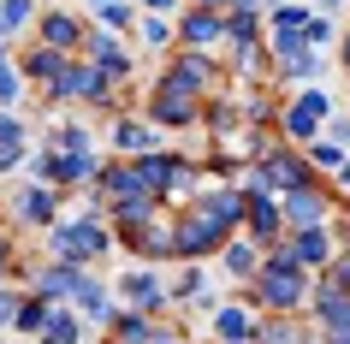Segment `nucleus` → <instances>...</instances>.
I'll use <instances>...</instances> for the list:
<instances>
[{
  "label": "nucleus",
  "mask_w": 350,
  "mask_h": 344,
  "mask_svg": "<svg viewBox=\"0 0 350 344\" xmlns=\"http://www.w3.org/2000/svg\"><path fill=\"white\" fill-rule=\"evenodd\" d=\"M24 12H30V0H6V12H0V24H6V30H18V24H24Z\"/></svg>",
  "instance_id": "26"
},
{
  "label": "nucleus",
  "mask_w": 350,
  "mask_h": 344,
  "mask_svg": "<svg viewBox=\"0 0 350 344\" xmlns=\"http://www.w3.org/2000/svg\"><path fill=\"white\" fill-rule=\"evenodd\" d=\"M12 214H18L24 226H54V196H48V190H18Z\"/></svg>",
  "instance_id": "11"
},
{
  "label": "nucleus",
  "mask_w": 350,
  "mask_h": 344,
  "mask_svg": "<svg viewBox=\"0 0 350 344\" xmlns=\"http://www.w3.org/2000/svg\"><path fill=\"white\" fill-rule=\"evenodd\" d=\"M256 297H261L267 308H279V315H297V308L309 303V267H303L291 250L267 255L261 273H256Z\"/></svg>",
  "instance_id": "1"
},
{
  "label": "nucleus",
  "mask_w": 350,
  "mask_h": 344,
  "mask_svg": "<svg viewBox=\"0 0 350 344\" xmlns=\"http://www.w3.org/2000/svg\"><path fill=\"white\" fill-rule=\"evenodd\" d=\"M327 119H332V101L321 90H303L291 107H285V137H291V143H314V131L327 125Z\"/></svg>",
  "instance_id": "4"
},
{
  "label": "nucleus",
  "mask_w": 350,
  "mask_h": 344,
  "mask_svg": "<svg viewBox=\"0 0 350 344\" xmlns=\"http://www.w3.org/2000/svg\"><path fill=\"white\" fill-rule=\"evenodd\" d=\"M226 36L232 42H256V12H232V18H226Z\"/></svg>",
  "instance_id": "22"
},
{
  "label": "nucleus",
  "mask_w": 350,
  "mask_h": 344,
  "mask_svg": "<svg viewBox=\"0 0 350 344\" xmlns=\"http://www.w3.org/2000/svg\"><path fill=\"white\" fill-rule=\"evenodd\" d=\"M143 36L154 42V48H161V42H166V18H148V24H143Z\"/></svg>",
  "instance_id": "29"
},
{
  "label": "nucleus",
  "mask_w": 350,
  "mask_h": 344,
  "mask_svg": "<svg viewBox=\"0 0 350 344\" xmlns=\"http://www.w3.org/2000/svg\"><path fill=\"white\" fill-rule=\"evenodd\" d=\"M327 285L350 291V250H338V255H332V267H327Z\"/></svg>",
  "instance_id": "23"
},
{
  "label": "nucleus",
  "mask_w": 350,
  "mask_h": 344,
  "mask_svg": "<svg viewBox=\"0 0 350 344\" xmlns=\"http://www.w3.org/2000/svg\"><path fill=\"white\" fill-rule=\"evenodd\" d=\"M327 339H332V344H350V332H327Z\"/></svg>",
  "instance_id": "30"
},
{
  "label": "nucleus",
  "mask_w": 350,
  "mask_h": 344,
  "mask_svg": "<svg viewBox=\"0 0 350 344\" xmlns=\"http://www.w3.org/2000/svg\"><path fill=\"white\" fill-rule=\"evenodd\" d=\"M220 30H226V18H214L208 6L185 18V42H196V48H208V42H220Z\"/></svg>",
  "instance_id": "15"
},
{
  "label": "nucleus",
  "mask_w": 350,
  "mask_h": 344,
  "mask_svg": "<svg viewBox=\"0 0 350 344\" xmlns=\"http://www.w3.org/2000/svg\"><path fill=\"white\" fill-rule=\"evenodd\" d=\"M327 42H332V24H327V18H309V48H314V54H321Z\"/></svg>",
  "instance_id": "25"
},
{
  "label": "nucleus",
  "mask_w": 350,
  "mask_h": 344,
  "mask_svg": "<svg viewBox=\"0 0 350 344\" xmlns=\"http://www.w3.org/2000/svg\"><path fill=\"white\" fill-rule=\"evenodd\" d=\"M72 303L83 308V315H90V321H119V315H113V303H107V291L95 285V279H77V291H72Z\"/></svg>",
  "instance_id": "12"
},
{
  "label": "nucleus",
  "mask_w": 350,
  "mask_h": 344,
  "mask_svg": "<svg viewBox=\"0 0 350 344\" xmlns=\"http://www.w3.org/2000/svg\"><path fill=\"white\" fill-rule=\"evenodd\" d=\"M101 24H107V30H125V24H131V6H113V0H107V6H101Z\"/></svg>",
  "instance_id": "24"
},
{
  "label": "nucleus",
  "mask_w": 350,
  "mask_h": 344,
  "mask_svg": "<svg viewBox=\"0 0 350 344\" xmlns=\"http://www.w3.org/2000/svg\"><path fill=\"white\" fill-rule=\"evenodd\" d=\"M18 303H24V297H12V291H0V326H6V321H18Z\"/></svg>",
  "instance_id": "28"
},
{
  "label": "nucleus",
  "mask_w": 350,
  "mask_h": 344,
  "mask_svg": "<svg viewBox=\"0 0 350 344\" xmlns=\"http://www.w3.org/2000/svg\"><path fill=\"white\" fill-rule=\"evenodd\" d=\"M0 72H6V54H0Z\"/></svg>",
  "instance_id": "35"
},
{
  "label": "nucleus",
  "mask_w": 350,
  "mask_h": 344,
  "mask_svg": "<svg viewBox=\"0 0 350 344\" xmlns=\"http://www.w3.org/2000/svg\"><path fill=\"white\" fill-rule=\"evenodd\" d=\"M113 143H119V148H148V143H154V131H148V125H131V119H119V125H113Z\"/></svg>",
  "instance_id": "21"
},
{
  "label": "nucleus",
  "mask_w": 350,
  "mask_h": 344,
  "mask_svg": "<svg viewBox=\"0 0 350 344\" xmlns=\"http://www.w3.org/2000/svg\"><path fill=\"white\" fill-rule=\"evenodd\" d=\"M345 161H350V148H345V143H332V137H314V143H309V166L332 172V178L345 172Z\"/></svg>",
  "instance_id": "14"
},
{
  "label": "nucleus",
  "mask_w": 350,
  "mask_h": 344,
  "mask_svg": "<svg viewBox=\"0 0 350 344\" xmlns=\"http://www.w3.org/2000/svg\"><path fill=\"white\" fill-rule=\"evenodd\" d=\"M0 273H6V237H0Z\"/></svg>",
  "instance_id": "31"
},
{
  "label": "nucleus",
  "mask_w": 350,
  "mask_h": 344,
  "mask_svg": "<svg viewBox=\"0 0 350 344\" xmlns=\"http://www.w3.org/2000/svg\"><path fill=\"white\" fill-rule=\"evenodd\" d=\"M256 190H273V196H291V190H309V178H314V166L303 161V155H291V148H267L256 161Z\"/></svg>",
  "instance_id": "2"
},
{
  "label": "nucleus",
  "mask_w": 350,
  "mask_h": 344,
  "mask_svg": "<svg viewBox=\"0 0 350 344\" xmlns=\"http://www.w3.org/2000/svg\"><path fill=\"white\" fill-rule=\"evenodd\" d=\"M214 332H220L226 344H250L261 332L256 321H250V315H243V308H220V315H214Z\"/></svg>",
  "instance_id": "13"
},
{
  "label": "nucleus",
  "mask_w": 350,
  "mask_h": 344,
  "mask_svg": "<svg viewBox=\"0 0 350 344\" xmlns=\"http://www.w3.org/2000/svg\"><path fill=\"white\" fill-rule=\"evenodd\" d=\"M119 291H125L143 315H161V308H166V285L154 279V273H125V285H119Z\"/></svg>",
  "instance_id": "10"
},
{
  "label": "nucleus",
  "mask_w": 350,
  "mask_h": 344,
  "mask_svg": "<svg viewBox=\"0 0 350 344\" xmlns=\"http://www.w3.org/2000/svg\"><path fill=\"white\" fill-rule=\"evenodd\" d=\"M345 72H350V36H345Z\"/></svg>",
  "instance_id": "32"
},
{
  "label": "nucleus",
  "mask_w": 350,
  "mask_h": 344,
  "mask_svg": "<svg viewBox=\"0 0 350 344\" xmlns=\"http://www.w3.org/2000/svg\"><path fill=\"white\" fill-rule=\"evenodd\" d=\"M243 220H250V232H256V237H279V202H273V190H250V196H243Z\"/></svg>",
  "instance_id": "9"
},
{
  "label": "nucleus",
  "mask_w": 350,
  "mask_h": 344,
  "mask_svg": "<svg viewBox=\"0 0 350 344\" xmlns=\"http://www.w3.org/2000/svg\"><path fill=\"white\" fill-rule=\"evenodd\" d=\"M291 255L303 261V267H332V232L327 226H297V237H291Z\"/></svg>",
  "instance_id": "6"
},
{
  "label": "nucleus",
  "mask_w": 350,
  "mask_h": 344,
  "mask_svg": "<svg viewBox=\"0 0 350 344\" xmlns=\"http://www.w3.org/2000/svg\"><path fill=\"white\" fill-rule=\"evenodd\" d=\"M48 321H54V308H48V297H30V303H18V332H48Z\"/></svg>",
  "instance_id": "16"
},
{
  "label": "nucleus",
  "mask_w": 350,
  "mask_h": 344,
  "mask_svg": "<svg viewBox=\"0 0 350 344\" xmlns=\"http://www.w3.org/2000/svg\"><path fill=\"white\" fill-rule=\"evenodd\" d=\"M256 339L261 344H303V326H297V321H261Z\"/></svg>",
  "instance_id": "20"
},
{
  "label": "nucleus",
  "mask_w": 350,
  "mask_h": 344,
  "mask_svg": "<svg viewBox=\"0 0 350 344\" xmlns=\"http://www.w3.org/2000/svg\"><path fill=\"white\" fill-rule=\"evenodd\" d=\"M208 6H214V0H208Z\"/></svg>",
  "instance_id": "36"
},
{
  "label": "nucleus",
  "mask_w": 350,
  "mask_h": 344,
  "mask_svg": "<svg viewBox=\"0 0 350 344\" xmlns=\"http://www.w3.org/2000/svg\"><path fill=\"white\" fill-rule=\"evenodd\" d=\"M148 6H172V0H148Z\"/></svg>",
  "instance_id": "34"
},
{
  "label": "nucleus",
  "mask_w": 350,
  "mask_h": 344,
  "mask_svg": "<svg viewBox=\"0 0 350 344\" xmlns=\"http://www.w3.org/2000/svg\"><path fill=\"white\" fill-rule=\"evenodd\" d=\"M314 321H321V332H350V291H338V285H327V279H321Z\"/></svg>",
  "instance_id": "7"
},
{
  "label": "nucleus",
  "mask_w": 350,
  "mask_h": 344,
  "mask_svg": "<svg viewBox=\"0 0 350 344\" xmlns=\"http://www.w3.org/2000/svg\"><path fill=\"white\" fill-rule=\"evenodd\" d=\"M77 332H83V326H77L72 308H54V321H48V332H42V339H48V344H77Z\"/></svg>",
  "instance_id": "18"
},
{
  "label": "nucleus",
  "mask_w": 350,
  "mask_h": 344,
  "mask_svg": "<svg viewBox=\"0 0 350 344\" xmlns=\"http://www.w3.org/2000/svg\"><path fill=\"white\" fill-rule=\"evenodd\" d=\"M154 125H190V119H196V101H190V90H178V83H172V77H166L161 90H154Z\"/></svg>",
  "instance_id": "5"
},
{
  "label": "nucleus",
  "mask_w": 350,
  "mask_h": 344,
  "mask_svg": "<svg viewBox=\"0 0 350 344\" xmlns=\"http://www.w3.org/2000/svg\"><path fill=\"white\" fill-rule=\"evenodd\" d=\"M226 273H238V279L261 273V261H256V243H232V250H226Z\"/></svg>",
  "instance_id": "19"
},
{
  "label": "nucleus",
  "mask_w": 350,
  "mask_h": 344,
  "mask_svg": "<svg viewBox=\"0 0 350 344\" xmlns=\"http://www.w3.org/2000/svg\"><path fill=\"white\" fill-rule=\"evenodd\" d=\"M42 36H48V48H72V42H77V18L48 12V18H42Z\"/></svg>",
  "instance_id": "17"
},
{
  "label": "nucleus",
  "mask_w": 350,
  "mask_h": 344,
  "mask_svg": "<svg viewBox=\"0 0 350 344\" xmlns=\"http://www.w3.org/2000/svg\"><path fill=\"white\" fill-rule=\"evenodd\" d=\"M338 178H345V184H350V161H345V172H338Z\"/></svg>",
  "instance_id": "33"
},
{
  "label": "nucleus",
  "mask_w": 350,
  "mask_h": 344,
  "mask_svg": "<svg viewBox=\"0 0 350 344\" xmlns=\"http://www.w3.org/2000/svg\"><path fill=\"white\" fill-rule=\"evenodd\" d=\"M285 214L297 220V226H327V214H332V202H327V190H291L285 196Z\"/></svg>",
  "instance_id": "8"
},
{
  "label": "nucleus",
  "mask_w": 350,
  "mask_h": 344,
  "mask_svg": "<svg viewBox=\"0 0 350 344\" xmlns=\"http://www.w3.org/2000/svg\"><path fill=\"white\" fill-rule=\"evenodd\" d=\"M18 83H24V72H0V107H6V101L18 95Z\"/></svg>",
  "instance_id": "27"
},
{
  "label": "nucleus",
  "mask_w": 350,
  "mask_h": 344,
  "mask_svg": "<svg viewBox=\"0 0 350 344\" xmlns=\"http://www.w3.org/2000/svg\"><path fill=\"white\" fill-rule=\"evenodd\" d=\"M54 250H59V261H90V255L107 250V232H101L95 208L83 220H72V226H54Z\"/></svg>",
  "instance_id": "3"
}]
</instances>
